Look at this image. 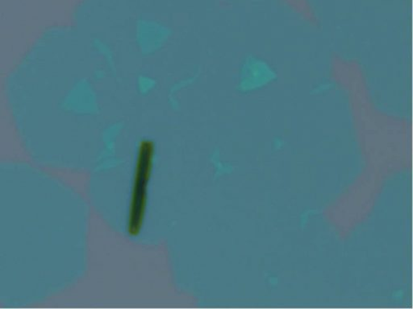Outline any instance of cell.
Wrapping results in <instances>:
<instances>
[{
	"label": "cell",
	"instance_id": "cell-1",
	"mask_svg": "<svg viewBox=\"0 0 413 309\" xmlns=\"http://www.w3.org/2000/svg\"><path fill=\"white\" fill-rule=\"evenodd\" d=\"M156 146L154 140L144 139L138 144L131 187L127 232L131 238L142 233L149 203V190L154 169Z\"/></svg>",
	"mask_w": 413,
	"mask_h": 309
}]
</instances>
